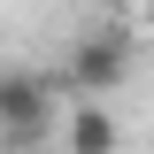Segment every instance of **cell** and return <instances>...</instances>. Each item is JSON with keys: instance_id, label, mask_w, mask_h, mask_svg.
<instances>
[{"instance_id": "6da1fadb", "label": "cell", "mask_w": 154, "mask_h": 154, "mask_svg": "<svg viewBox=\"0 0 154 154\" xmlns=\"http://www.w3.org/2000/svg\"><path fill=\"white\" fill-rule=\"evenodd\" d=\"M46 116H54L46 77L0 62V139H8V154H16V146H46Z\"/></svg>"}, {"instance_id": "7a4b0ae2", "label": "cell", "mask_w": 154, "mask_h": 154, "mask_svg": "<svg viewBox=\"0 0 154 154\" xmlns=\"http://www.w3.org/2000/svg\"><path fill=\"white\" fill-rule=\"evenodd\" d=\"M131 77V38L123 31H85L69 46V85H77V100H100V93H116Z\"/></svg>"}, {"instance_id": "3957f363", "label": "cell", "mask_w": 154, "mask_h": 154, "mask_svg": "<svg viewBox=\"0 0 154 154\" xmlns=\"http://www.w3.org/2000/svg\"><path fill=\"white\" fill-rule=\"evenodd\" d=\"M116 146H123L116 116L100 108V100H77L69 108V154H116Z\"/></svg>"}, {"instance_id": "277c9868", "label": "cell", "mask_w": 154, "mask_h": 154, "mask_svg": "<svg viewBox=\"0 0 154 154\" xmlns=\"http://www.w3.org/2000/svg\"><path fill=\"white\" fill-rule=\"evenodd\" d=\"M139 31H146V38H154V0H139Z\"/></svg>"}, {"instance_id": "5b68a950", "label": "cell", "mask_w": 154, "mask_h": 154, "mask_svg": "<svg viewBox=\"0 0 154 154\" xmlns=\"http://www.w3.org/2000/svg\"><path fill=\"white\" fill-rule=\"evenodd\" d=\"M16 154H46V146H16Z\"/></svg>"}]
</instances>
